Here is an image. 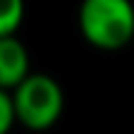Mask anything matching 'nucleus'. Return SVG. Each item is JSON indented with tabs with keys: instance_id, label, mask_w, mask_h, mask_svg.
Segmentation results:
<instances>
[{
	"instance_id": "obj_1",
	"label": "nucleus",
	"mask_w": 134,
	"mask_h": 134,
	"mask_svg": "<svg viewBox=\"0 0 134 134\" xmlns=\"http://www.w3.org/2000/svg\"><path fill=\"white\" fill-rule=\"evenodd\" d=\"M80 32L92 47L114 52L134 37V3L132 0H82L77 10Z\"/></svg>"
},
{
	"instance_id": "obj_4",
	"label": "nucleus",
	"mask_w": 134,
	"mask_h": 134,
	"mask_svg": "<svg viewBox=\"0 0 134 134\" xmlns=\"http://www.w3.org/2000/svg\"><path fill=\"white\" fill-rule=\"evenodd\" d=\"M25 0H0V35H13L23 25Z\"/></svg>"
},
{
	"instance_id": "obj_5",
	"label": "nucleus",
	"mask_w": 134,
	"mask_h": 134,
	"mask_svg": "<svg viewBox=\"0 0 134 134\" xmlns=\"http://www.w3.org/2000/svg\"><path fill=\"white\" fill-rule=\"evenodd\" d=\"M13 127H15V112H13L10 90L0 87V134H10Z\"/></svg>"
},
{
	"instance_id": "obj_2",
	"label": "nucleus",
	"mask_w": 134,
	"mask_h": 134,
	"mask_svg": "<svg viewBox=\"0 0 134 134\" xmlns=\"http://www.w3.org/2000/svg\"><path fill=\"white\" fill-rule=\"evenodd\" d=\"M15 124L30 132H45L62 117L65 92L55 77L45 72H27L10 90Z\"/></svg>"
},
{
	"instance_id": "obj_3",
	"label": "nucleus",
	"mask_w": 134,
	"mask_h": 134,
	"mask_svg": "<svg viewBox=\"0 0 134 134\" xmlns=\"http://www.w3.org/2000/svg\"><path fill=\"white\" fill-rule=\"evenodd\" d=\"M30 72V55L18 35H0V87L13 90Z\"/></svg>"
}]
</instances>
